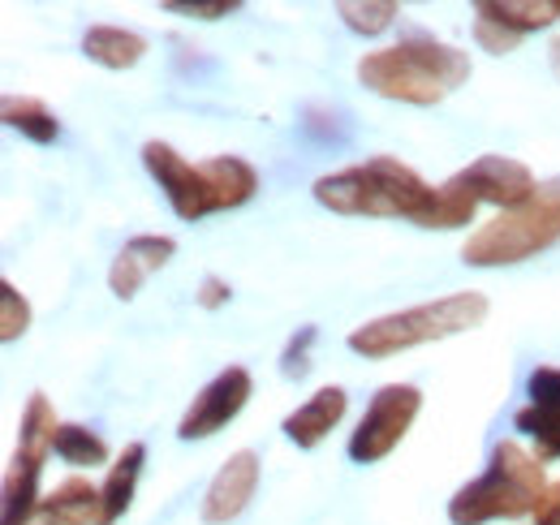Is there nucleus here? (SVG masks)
I'll return each mask as SVG.
<instances>
[{
	"label": "nucleus",
	"instance_id": "16",
	"mask_svg": "<svg viewBox=\"0 0 560 525\" xmlns=\"http://www.w3.org/2000/svg\"><path fill=\"white\" fill-rule=\"evenodd\" d=\"M82 52L104 69H135L147 52V39L121 26H91L82 35Z\"/></svg>",
	"mask_w": 560,
	"mask_h": 525
},
{
	"label": "nucleus",
	"instance_id": "22",
	"mask_svg": "<svg viewBox=\"0 0 560 525\" xmlns=\"http://www.w3.org/2000/svg\"><path fill=\"white\" fill-rule=\"evenodd\" d=\"M52 453L61 460H70V465H104L108 460V444L95 431L78 427V422H61L57 440H52Z\"/></svg>",
	"mask_w": 560,
	"mask_h": 525
},
{
	"label": "nucleus",
	"instance_id": "18",
	"mask_svg": "<svg viewBox=\"0 0 560 525\" xmlns=\"http://www.w3.org/2000/svg\"><path fill=\"white\" fill-rule=\"evenodd\" d=\"M475 13L500 22V26H509V31H517V35L544 31V26H552L560 18L552 0H479Z\"/></svg>",
	"mask_w": 560,
	"mask_h": 525
},
{
	"label": "nucleus",
	"instance_id": "27",
	"mask_svg": "<svg viewBox=\"0 0 560 525\" xmlns=\"http://www.w3.org/2000/svg\"><path fill=\"white\" fill-rule=\"evenodd\" d=\"M164 9L168 13H190V18H229V13H237V0H211V4H203V0H164Z\"/></svg>",
	"mask_w": 560,
	"mask_h": 525
},
{
	"label": "nucleus",
	"instance_id": "1",
	"mask_svg": "<svg viewBox=\"0 0 560 525\" xmlns=\"http://www.w3.org/2000/svg\"><path fill=\"white\" fill-rule=\"evenodd\" d=\"M470 78V57L453 44H440L431 35H406L393 48H375L358 61V82L384 100H401V104H419L431 108L440 104L453 86H462Z\"/></svg>",
	"mask_w": 560,
	"mask_h": 525
},
{
	"label": "nucleus",
	"instance_id": "11",
	"mask_svg": "<svg viewBox=\"0 0 560 525\" xmlns=\"http://www.w3.org/2000/svg\"><path fill=\"white\" fill-rule=\"evenodd\" d=\"M255 487H259V457L250 448H242V453H233V457L215 469L208 495H203V509H199L203 522L224 525L233 522V517H242L246 504L255 500Z\"/></svg>",
	"mask_w": 560,
	"mask_h": 525
},
{
	"label": "nucleus",
	"instance_id": "19",
	"mask_svg": "<svg viewBox=\"0 0 560 525\" xmlns=\"http://www.w3.org/2000/svg\"><path fill=\"white\" fill-rule=\"evenodd\" d=\"M57 427H61V422H57L48 396L35 393L31 400H26V409H22V422H18V453H22V457L44 460L48 453H52Z\"/></svg>",
	"mask_w": 560,
	"mask_h": 525
},
{
	"label": "nucleus",
	"instance_id": "9",
	"mask_svg": "<svg viewBox=\"0 0 560 525\" xmlns=\"http://www.w3.org/2000/svg\"><path fill=\"white\" fill-rule=\"evenodd\" d=\"M530 405L513 413V427L535 440V457L557 460L560 457V366H535L526 380Z\"/></svg>",
	"mask_w": 560,
	"mask_h": 525
},
{
	"label": "nucleus",
	"instance_id": "6",
	"mask_svg": "<svg viewBox=\"0 0 560 525\" xmlns=\"http://www.w3.org/2000/svg\"><path fill=\"white\" fill-rule=\"evenodd\" d=\"M560 242V177L539 182V190L530 202L513 207V211H495L488 224H479L466 246L462 259L470 267H509L522 262L548 246Z\"/></svg>",
	"mask_w": 560,
	"mask_h": 525
},
{
	"label": "nucleus",
	"instance_id": "10",
	"mask_svg": "<svg viewBox=\"0 0 560 525\" xmlns=\"http://www.w3.org/2000/svg\"><path fill=\"white\" fill-rule=\"evenodd\" d=\"M462 177H466V186L475 190L479 202H491L500 211H513V207L530 202L539 190L535 173L526 164L509 160V155H479L470 168H462Z\"/></svg>",
	"mask_w": 560,
	"mask_h": 525
},
{
	"label": "nucleus",
	"instance_id": "14",
	"mask_svg": "<svg viewBox=\"0 0 560 525\" xmlns=\"http://www.w3.org/2000/svg\"><path fill=\"white\" fill-rule=\"evenodd\" d=\"M26 525H100V487L73 474L35 504Z\"/></svg>",
	"mask_w": 560,
	"mask_h": 525
},
{
	"label": "nucleus",
	"instance_id": "21",
	"mask_svg": "<svg viewBox=\"0 0 560 525\" xmlns=\"http://www.w3.org/2000/svg\"><path fill=\"white\" fill-rule=\"evenodd\" d=\"M4 126L18 130L22 138H31V142H39V147L57 142V133H61V121L48 113V104H39L31 95H9L4 100Z\"/></svg>",
	"mask_w": 560,
	"mask_h": 525
},
{
	"label": "nucleus",
	"instance_id": "12",
	"mask_svg": "<svg viewBox=\"0 0 560 525\" xmlns=\"http://www.w3.org/2000/svg\"><path fill=\"white\" fill-rule=\"evenodd\" d=\"M177 255V242L173 237H130L126 246H121V255L113 259L108 267V289L121 298V302H130L135 293L142 289V280L151 276V271H160L164 262Z\"/></svg>",
	"mask_w": 560,
	"mask_h": 525
},
{
	"label": "nucleus",
	"instance_id": "25",
	"mask_svg": "<svg viewBox=\"0 0 560 525\" xmlns=\"http://www.w3.org/2000/svg\"><path fill=\"white\" fill-rule=\"evenodd\" d=\"M475 39H479V48L491 52V57H504V52H513L522 44L517 31H509V26L491 22V18H475Z\"/></svg>",
	"mask_w": 560,
	"mask_h": 525
},
{
	"label": "nucleus",
	"instance_id": "4",
	"mask_svg": "<svg viewBox=\"0 0 560 525\" xmlns=\"http://www.w3.org/2000/svg\"><path fill=\"white\" fill-rule=\"evenodd\" d=\"M548 478H544V460L526 453L517 440H500L491 448L488 469L466 482L453 500H448V522L453 525H488L500 517H535L539 500L548 495Z\"/></svg>",
	"mask_w": 560,
	"mask_h": 525
},
{
	"label": "nucleus",
	"instance_id": "31",
	"mask_svg": "<svg viewBox=\"0 0 560 525\" xmlns=\"http://www.w3.org/2000/svg\"><path fill=\"white\" fill-rule=\"evenodd\" d=\"M557 13H560V0H557Z\"/></svg>",
	"mask_w": 560,
	"mask_h": 525
},
{
	"label": "nucleus",
	"instance_id": "17",
	"mask_svg": "<svg viewBox=\"0 0 560 525\" xmlns=\"http://www.w3.org/2000/svg\"><path fill=\"white\" fill-rule=\"evenodd\" d=\"M39 469H44V460L22 457V453L13 457L9 474H4V522L0 525H26L31 522L35 504L44 500V495H39Z\"/></svg>",
	"mask_w": 560,
	"mask_h": 525
},
{
	"label": "nucleus",
	"instance_id": "15",
	"mask_svg": "<svg viewBox=\"0 0 560 525\" xmlns=\"http://www.w3.org/2000/svg\"><path fill=\"white\" fill-rule=\"evenodd\" d=\"M142 460H147V448L139 440L121 448V457L108 465V478L100 487V525H117L126 517L130 500H135V487H139Z\"/></svg>",
	"mask_w": 560,
	"mask_h": 525
},
{
	"label": "nucleus",
	"instance_id": "13",
	"mask_svg": "<svg viewBox=\"0 0 560 525\" xmlns=\"http://www.w3.org/2000/svg\"><path fill=\"white\" fill-rule=\"evenodd\" d=\"M346 409H350V396L346 388H337V384H328V388H319V393L311 396V400H302L289 418H284V440L289 444H298V448H315L341 418H346Z\"/></svg>",
	"mask_w": 560,
	"mask_h": 525
},
{
	"label": "nucleus",
	"instance_id": "30",
	"mask_svg": "<svg viewBox=\"0 0 560 525\" xmlns=\"http://www.w3.org/2000/svg\"><path fill=\"white\" fill-rule=\"evenodd\" d=\"M548 61H552V73L560 78V39H552V44H548Z\"/></svg>",
	"mask_w": 560,
	"mask_h": 525
},
{
	"label": "nucleus",
	"instance_id": "23",
	"mask_svg": "<svg viewBox=\"0 0 560 525\" xmlns=\"http://www.w3.org/2000/svg\"><path fill=\"white\" fill-rule=\"evenodd\" d=\"M337 13L353 35H384L397 22L401 4H393V0H341Z\"/></svg>",
	"mask_w": 560,
	"mask_h": 525
},
{
	"label": "nucleus",
	"instance_id": "2",
	"mask_svg": "<svg viewBox=\"0 0 560 525\" xmlns=\"http://www.w3.org/2000/svg\"><path fill=\"white\" fill-rule=\"evenodd\" d=\"M142 164H147V173L155 177V186L164 190L168 207L182 220H203L211 211H233V207L250 202L259 190V173L242 155H215L203 164H190L168 142L151 138L142 147Z\"/></svg>",
	"mask_w": 560,
	"mask_h": 525
},
{
	"label": "nucleus",
	"instance_id": "20",
	"mask_svg": "<svg viewBox=\"0 0 560 525\" xmlns=\"http://www.w3.org/2000/svg\"><path fill=\"white\" fill-rule=\"evenodd\" d=\"M475 207L479 198L466 186L462 173H453L444 186H435V202H431V215H427V229H462L475 220Z\"/></svg>",
	"mask_w": 560,
	"mask_h": 525
},
{
	"label": "nucleus",
	"instance_id": "3",
	"mask_svg": "<svg viewBox=\"0 0 560 525\" xmlns=\"http://www.w3.org/2000/svg\"><path fill=\"white\" fill-rule=\"evenodd\" d=\"M315 202L337 215H401L427 229L435 186H427L415 168L393 155H375L366 164H350L315 182Z\"/></svg>",
	"mask_w": 560,
	"mask_h": 525
},
{
	"label": "nucleus",
	"instance_id": "24",
	"mask_svg": "<svg viewBox=\"0 0 560 525\" xmlns=\"http://www.w3.org/2000/svg\"><path fill=\"white\" fill-rule=\"evenodd\" d=\"M26 328H31V306H26V298L4 280V284H0V340H18Z\"/></svg>",
	"mask_w": 560,
	"mask_h": 525
},
{
	"label": "nucleus",
	"instance_id": "8",
	"mask_svg": "<svg viewBox=\"0 0 560 525\" xmlns=\"http://www.w3.org/2000/svg\"><path fill=\"white\" fill-rule=\"evenodd\" d=\"M250 388H255V384H250V371H246V366L220 371L208 388L195 396V405L186 409V418L177 422V440H186V444H190V440H208L220 427H229V422L246 409Z\"/></svg>",
	"mask_w": 560,
	"mask_h": 525
},
{
	"label": "nucleus",
	"instance_id": "7",
	"mask_svg": "<svg viewBox=\"0 0 560 525\" xmlns=\"http://www.w3.org/2000/svg\"><path fill=\"white\" fill-rule=\"evenodd\" d=\"M419 409H422V393L415 384H384L380 393L371 396V405H366L358 431L350 435V457L358 460V465L384 460L401 440H406V431L415 427Z\"/></svg>",
	"mask_w": 560,
	"mask_h": 525
},
{
	"label": "nucleus",
	"instance_id": "28",
	"mask_svg": "<svg viewBox=\"0 0 560 525\" xmlns=\"http://www.w3.org/2000/svg\"><path fill=\"white\" fill-rule=\"evenodd\" d=\"M229 298H233V289H229V280H220V276H208V280L199 284V306H203V311H220Z\"/></svg>",
	"mask_w": 560,
	"mask_h": 525
},
{
	"label": "nucleus",
	"instance_id": "26",
	"mask_svg": "<svg viewBox=\"0 0 560 525\" xmlns=\"http://www.w3.org/2000/svg\"><path fill=\"white\" fill-rule=\"evenodd\" d=\"M311 340H315V328H302L293 340H289V349H284V358H280V371H284L289 380H302V375L311 371V362H306Z\"/></svg>",
	"mask_w": 560,
	"mask_h": 525
},
{
	"label": "nucleus",
	"instance_id": "29",
	"mask_svg": "<svg viewBox=\"0 0 560 525\" xmlns=\"http://www.w3.org/2000/svg\"><path fill=\"white\" fill-rule=\"evenodd\" d=\"M535 525H560V482L548 487V495L535 509Z\"/></svg>",
	"mask_w": 560,
	"mask_h": 525
},
{
	"label": "nucleus",
	"instance_id": "5",
	"mask_svg": "<svg viewBox=\"0 0 560 525\" xmlns=\"http://www.w3.org/2000/svg\"><path fill=\"white\" fill-rule=\"evenodd\" d=\"M483 319H488V298L466 289V293H448V298H435V302H422V306L353 328L350 349L362 358H393V353H406L427 340H444V336L479 328Z\"/></svg>",
	"mask_w": 560,
	"mask_h": 525
}]
</instances>
